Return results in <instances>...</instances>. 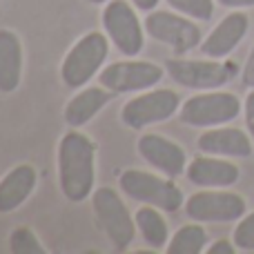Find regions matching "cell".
<instances>
[{
    "label": "cell",
    "instance_id": "cell-1",
    "mask_svg": "<svg viewBox=\"0 0 254 254\" xmlns=\"http://www.w3.org/2000/svg\"><path fill=\"white\" fill-rule=\"evenodd\" d=\"M58 185L69 203H83L96 190V143L85 131L67 129L56 149Z\"/></svg>",
    "mask_w": 254,
    "mask_h": 254
},
{
    "label": "cell",
    "instance_id": "cell-2",
    "mask_svg": "<svg viewBox=\"0 0 254 254\" xmlns=\"http://www.w3.org/2000/svg\"><path fill=\"white\" fill-rule=\"evenodd\" d=\"M119 188L125 196L134 198L143 205H154L167 214H174L185 205L183 190L174 183V179L165 174L158 176L154 172L129 167V170L121 172Z\"/></svg>",
    "mask_w": 254,
    "mask_h": 254
},
{
    "label": "cell",
    "instance_id": "cell-3",
    "mask_svg": "<svg viewBox=\"0 0 254 254\" xmlns=\"http://www.w3.org/2000/svg\"><path fill=\"white\" fill-rule=\"evenodd\" d=\"M110 38L103 31H89L80 36L61 63V80L65 87L80 89L96 74H101L110 56Z\"/></svg>",
    "mask_w": 254,
    "mask_h": 254
},
{
    "label": "cell",
    "instance_id": "cell-4",
    "mask_svg": "<svg viewBox=\"0 0 254 254\" xmlns=\"http://www.w3.org/2000/svg\"><path fill=\"white\" fill-rule=\"evenodd\" d=\"M92 210L98 228L105 232L114 250L125 252L134 243L138 230H136V221L127 210L125 201L121 198L119 190L110 188V185L96 188L92 194Z\"/></svg>",
    "mask_w": 254,
    "mask_h": 254
},
{
    "label": "cell",
    "instance_id": "cell-5",
    "mask_svg": "<svg viewBox=\"0 0 254 254\" xmlns=\"http://www.w3.org/2000/svg\"><path fill=\"white\" fill-rule=\"evenodd\" d=\"M163 67H165L167 76L176 85H181L185 89H194V92L219 89L237 76V63L216 61V58L190 61V58H183V56H174V58H167L163 63Z\"/></svg>",
    "mask_w": 254,
    "mask_h": 254
},
{
    "label": "cell",
    "instance_id": "cell-6",
    "mask_svg": "<svg viewBox=\"0 0 254 254\" xmlns=\"http://www.w3.org/2000/svg\"><path fill=\"white\" fill-rule=\"evenodd\" d=\"M243 112V105L232 92H198L181 105L179 121L188 127H219L228 125Z\"/></svg>",
    "mask_w": 254,
    "mask_h": 254
},
{
    "label": "cell",
    "instance_id": "cell-7",
    "mask_svg": "<svg viewBox=\"0 0 254 254\" xmlns=\"http://www.w3.org/2000/svg\"><path fill=\"white\" fill-rule=\"evenodd\" d=\"M103 31L125 58H136L145 45V25L131 0H110L101 13Z\"/></svg>",
    "mask_w": 254,
    "mask_h": 254
},
{
    "label": "cell",
    "instance_id": "cell-8",
    "mask_svg": "<svg viewBox=\"0 0 254 254\" xmlns=\"http://www.w3.org/2000/svg\"><path fill=\"white\" fill-rule=\"evenodd\" d=\"M181 110V96L174 89L152 87L138 92L131 101H127L121 110V123L134 131H140L149 125L165 123Z\"/></svg>",
    "mask_w": 254,
    "mask_h": 254
},
{
    "label": "cell",
    "instance_id": "cell-9",
    "mask_svg": "<svg viewBox=\"0 0 254 254\" xmlns=\"http://www.w3.org/2000/svg\"><path fill=\"white\" fill-rule=\"evenodd\" d=\"M143 25L145 34L156 43L167 45L174 52V56H185L201 45V29L194 22V18H188L179 11L154 9V11H147Z\"/></svg>",
    "mask_w": 254,
    "mask_h": 254
},
{
    "label": "cell",
    "instance_id": "cell-10",
    "mask_svg": "<svg viewBox=\"0 0 254 254\" xmlns=\"http://www.w3.org/2000/svg\"><path fill=\"white\" fill-rule=\"evenodd\" d=\"M185 214L196 223H234L243 219L248 203L241 194L219 188H205L185 198Z\"/></svg>",
    "mask_w": 254,
    "mask_h": 254
},
{
    "label": "cell",
    "instance_id": "cell-11",
    "mask_svg": "<svg viewBox=\"0 0 254 254\" xmlns=\"http://www.w3.org/2000/svg\"><path fill=\"white\" fill-rule=\"evenodd\" d=\"M165 67L156 65L152 61H127L112 63V65L103 67L98 74V83L112 94H134L152 89L161 83Z\"/></svg>",
    "mask_w": 254,
    "mask_h": 254
},
{
    "label": "cell",
    "instance_id": "cell-12",
    "mask_svg": "<svg viewBox=\"0 0 254 254\" xmlns=\"http://www.w3.org/2000/svg\"><path fill=\"white\" fill-rule=\"evenodd\" d=\"M136 149L149 167H154L156 172L170 176V179H179L188 170V152L163 134L147 131V134L138 136Z\"/></svg>",
    "mask_w": 254,
    "mask_h": 254
},
{
    "label": "cell",
    "instance_id": "cell-13",
    "mask_svg": "<svg viewBox=\"0 0 254 254\" xmlns=\"http://www.w3.org/2000/svg\"><path fill=\"white\" fill-rule=\"evenodd\" d=\"M248 29H250L248 13L232 11L216 22V27L207 34V38L201 40L198 49H201V54L205 58L223 61V58H228L241 45V40L248 36Z\"/></svg>",
    "mask_w": 254,
    "mask_h": 254
},
{
    "label": "cell",
    "instance_id": "cell-14",
    "mask_svg": "<svg viewBox=\"0 0 254 254\" xmlns=\"http://www.w3.org/2000/svg\"><path fill=\"white\" fill-rule=\"evenodd\" d=\"M185 179L196 188H232L241 179V170L230 158L205 154L188 163Z\"/></svg>",
    "mask_w": 254,
    "mask_h": 254
},
{
    "label": "cell",
    "instance_id": "cell-15",
    "mask_svg": "<svg viewBox=\"0 0 254 254\" xmlns=\"http://www.w3.org/2000/svg\"><path fill=\"white\" fill-rule=\"evenodd\" d=\"M196 147L203 154H214L225 158H248L252 154V140L239 127H207L196 138Z\"/></svg>",
    "mask_w": 254,
    "mask_h": 254
},
{
    "label": "cell",
    "instance_id": "cell-16",
    "mask_svg": "<svg viewBox=\"0 0 254 254\" xmlns=\"http://www.w3.org/2000/svg\"><path fill=\"white\" fill-rule=\"evenodd\" d=\"M38 185V172L29 163L11 167L0 179V214H11L22 207Z\"/></svg>",
    "mask_w": 254,
    "mask_h": 254
},
{
    "label": "cell",
    "instance_id": "cell-17",
    "mask_svg": "<svg viewBox=\"0 0 254 254\" xmlns=\"http://www.w3.org/2000/svg\"><path fill=\"white\" fill-rule=\"evenodd\" d=\"M114 94L110 89H105L103 85H96V87H80L74 96L67 101L65 110H63V119L69 127H85L92 119H96L98 112L103 107H107V103L112 101Z\"/></svg>",
    "mask_w": 254,
    "mask_h": 254
},
{
    "label": "cell",
    "instance_id": "cell-18",
    "mask_svg": "<svg viewBox=\"0 0 254 254\" xmlns=\"http://www.w3.org/2000/svg\"><path fill=\"white\" fill-rule=\"evenodd\" d=\"M25 52L13 29H0V94H13L22 83Z\"/></svg>",
    "mask_w": 254,
    "mask_h": 254
},
{
    "label": "cell",
    "instance_id": "cell-19",
    "mask_svg": "<svg viewBox=\"0 0 254 254\" xmlns=\"http://www.w3.org/2000/svg\"><path fill=\"white\" fill-rule=\"evenodd\" d=\"M161 212L163 210H158L154 205H145L138 207L134 214L136 230L152 250H165L167 243H170V225H167L165 216Z\"/></svg>",
    "mask_w": 254,
    "mask_h": 254
},
{
    "label": "cell",
    "instance_id": "cell-20",
    "mask_svg": "<svg viewBox=\"0 0 254 254\" xmlns=\"http://www.w3.org/2000/svg\"><path fill=\"white\" fill-rule=\"evenodd\" d=\"M205 250H207V232L196 221L176 230L165 248L167 254H201Z\"/></svg>",
    "mask_w": 254,
    "mask_h": 254
},
{
    "label": "cell",
    "instance_id": "cell-21",
    "mask_svg": "<svg viewBox=\"0 0 254 254\" xmlns=\"http://www.w3.org/2000/svg\"><path fill=\"white\" fill-rule=\"evenodd\" d=\"M9 252L13 254H47L45 246L31 228H16L9 234Z\"/></svg>",
    "mask_w": 254,
    "mask_h": 254
},
{
    "label": "cell",
    "instance_id": "cell-22",
    "mask_svg": "<svg viewBox=\"0 0 254 254\" xmlns=\"http://www.w3.org/2000/svg\"><path fill=\"white\" fill-rule=\"evenodd\" d=\"M170 9L183 13L188 18H194L198 22H207L214 16V2L216 0H165Z\"/></svg>",
    "mask_w": 254,
    "mask_h": 254
},
{
    "label": "cell",
    "instance_id": "cell-23",
    "mask_svg": "<svg viewBox=\"0 0 254 254\" xmlns=\"http://www.w3.org/2000/svg\"><path fill=\"white\" fill-rule=\"evenodd\" d=\"M232 241L237 246V250L254 252V212L237 221V228L232 232Z\"/></svg>",
    "mask_w": 254,
    "mask_h": 254
},
{
    "label": "cell",
    "instance_id": "cell-24",
    "mask_svg": "<svg viewBox=\"0 0 254 254\" xmlns=\"http://www.w3.org/2000/svg\"><path fill=\"white\" fill-rule=\"evenodd\" d=\"M241 80L246 87H250V89L254 87V45L246 58V65H243V71H241Z\"/></svg>",
    "mask_w": 254,
    "mask_h": 254
},
{
    "label": "cell",
    "instance_id": "cell-25",
    "mask_svg": "<svg viewBox=\"0 0 254 254\" xmlns=\"http://www.w3.org/2000/svg\"><path fill=\"white\" fill-rule=\"evenodd\" d=\"M243 114H246V127H248V131H250V136H254V87L250 89V94L246 96Z\"/></svg>",
    "mask_w": 254,
    "mask_h": 254
},
{
    "label": "cell",
    "instance_id": "cell-26",
    "mask_svg": "<svg viewBox=\"0 0 254 254\" xmlns=\"http://www.w3.org/2000/svg\"><path fill=\"white\" fill-rule=\"evenodd\" d=\"M207 254H234L237 252V246H234V241H228V239H219V241H214L210 248L205 250Z\"/></svg>",
    "mask_w": 254,
    "mask_h": 254
},
{
    "label": "cell",
    "instance_id": "cell-27",
    "mask_svg": "<svg viewBox=\"0 0 254 254\" xmlns=\"http://www.w3.org/2000/svg\"><path fill=\"white\" fill-rule=\"evenodd\" d=\"M225 9H250L254 7V0H216Z\"/></svg>",
    "mask_w": 254,
    "mask_h": 254
},
{
    "label": "cell",
    "instance_id": "cell-28",
    "mask_svg": "<svg viewBox=\"0 0 254 254\" xmlns=\"http://www.w3.org/2000/svg\"><path fill=\"white\" fill-rule=\"evenodd\" d=\"M158 2H161V0H131V4H134L138 11H154V9L158 7Z\"/></svg>",
    "mask_w": 254,
    "mask_h": 254
},
{
    "label": "cell",
    "instance_id": "cell-29",
    "mask_svg": "<svg viewBox=\"0 0 254 254\" xmlns=\"http://www.w3.org/2000/svg\"><path fill=\"white\" fill-rule=\"evenodd\" d=\"M87 2H92V4H105V2H110V0H87Z\"/></svg>",
    "mask_w": 254,
    "mask_h": 254
},
{
    "label": "cell",
    "instance_id": "cell-30",
    "mask_svg": "<svg viewBox=\"0 0 254 254\" xmlns=\"http://www.w3.org/2000/svg\"><path fill=\"white\" fill-rule=\"evenodd\" d=\"M0 2H2V0H0Z\"/></svg>",
    "mask_w": 254,
    "mask_h": 254
}]
</instances>
